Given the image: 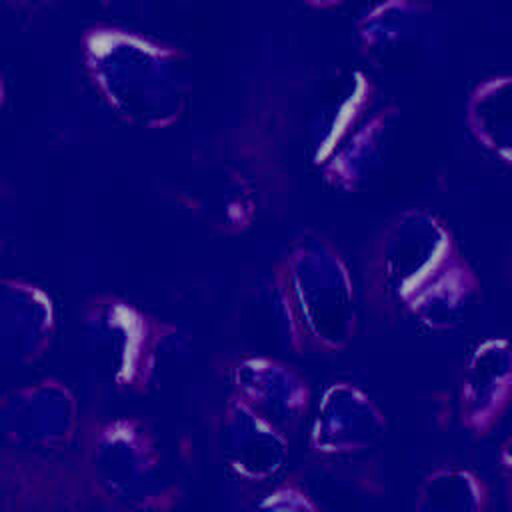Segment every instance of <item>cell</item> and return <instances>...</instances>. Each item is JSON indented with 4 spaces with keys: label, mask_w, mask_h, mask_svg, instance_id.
Segmentation results:
<instances>
[{
    "label": "cell",
    "mask_w": 512,
    "mask_h": 512,
    "mask_svg": "<svg viewBox=\"0 0 512 512\" xmlns=\"http://www.w3.org/2000/svg\"><path fill=\"white\" fill-rule=\"evenodd\" d=\"M362 48L382 68L418 62L432 38V10L416 2H386L358 24Z\"/></svg>",
    "instance_id": "30bf717a"
},
{
    "label": "cell",
    "mask_w": 512,
    "mask_h": 512,
    "mask_svg": "<svg viewBox=\"0 0 512 512\" xmlns=\"http://www.w3.org/2000/svg\"><path fill=\"white\" fill-rule=\"evenodd\" d=\"M498 470L504 480L506 496H512V428L510 432L502 438L500 448H498Z\"/></svg>",
    "instance_id": "ac0fdd59"
},
{
    "label": "cell",
    "mask_w": 512,
    "mask_h": 512,
    "mask_svg": "<svg viewBox=\"0 0 512 512\" xmlns=\"http://www.w3.org/2000/svg\"><path fill=\"white\" fill-rule=\"evenodd\" d=\"M466 120L474 138L512 166V72L486 76L472 88Z\"/></svg>",
    "instance_id": "9a60e30c"
},
{
    "label": "cell",
    "mask_w": 512,
    "mask_h": 512,
    "mask_svg": "<svg viewBox=\"0 0 512 512\" xmlns=\"http://www.w3.org/2000/svg\"><path fill=\"white\" fill-rule=\"evenodd\" d=\"M224 456L240 480L266 484L284 470L288 436L232 394L224 410Z\"/></svg>",
    "instance_id": "9c48e42d"
},
{
    "label": "cell",
    "mask_w": 512,
    "mask_h": 512,
    "mask_svg": "<svg viewBox=\"0 0 512 512\" xmlns=\"http://www.w3.org/2000/svg\"><path fill=\"white\" fill-rule=\"evenodd\" d=\"M372 94L370 82L360 72H350L336 80L310 124V146L316 162L324 164L372 114Z\"/></svg>",
    "instance_id": "4fadbf2b"
},
{
    "label": "cell",
    "mask_w": 512,
    "mask_h": 512,
    "mask_svg": "<svg viewBox=\"0 0 512 512\" xmlns=\"http://www.w3.org/2000/svg\"><path fill=\"white\" fill-rule=\"evenodd\" d=\"M82 458L94 504L110 512H172L184 498L164 468L152 430L140 420L100 424Z\"/></svg>",
    "instance_id": "7a4b0ae2"
},
{
    "label": "cell",
    "mask_w": 512,
    "mask_h": 512,
    "mask_svg": "<svg viewBox=\"0 0 512 512\" xmlns=\"http://www.w3.org/2000/svg\"><path fill=\"white\" fill-rule=\"evenodd\" d=\"M482 284L470 262L454 252L406 302L404 312L424 328L444 332L460 326L474 310Z\"/></svg>",
    "instance_id": "8fae6325"
},
{
    "label": "cell",
    "mask_w": 512,
    "mask_h": 512,
    "mask_svg": "<svg viewBox=\"0 0 512 512\" xmlns=\"http://www.w3.org/2000/svg\"><path fill=\"white\" fill-rule=\"evenodd\" d=\"M458 252L448 228L432 214L410 210L386 232L376 262L378 296L404 310L408 298Z\"/></svg>",
    "instance_id": "5b68a950"
},
{
    "label": "cell",
    "mask_w": 512,
    "mask_h": 512,
    "mask_svg": "<svg viewBox=\"0 0 512 512\" xmlns=\"http://www.w3.org/2000/svg\"><path fill=\"white\" fill-rule=\"evenodd\" d=\"M234 396L286 436L294 432L310 410L308 380L290 364L276 358H246L232 374Z\"/></svg>",
    "instance_id": "ba28073f"
},
{
    "label": "cell",
    "mask_w": 512,
    "mask_h": 512,
    "mask_svg": "<svg viewBox=\"0 0 512 512\" xmlns=\"http://www.w3.org/2000/svg\"><path fill=\"white\" fill-rule=\"evenodd\" d=\"M0 512H86L96 508L84 458H74L78 416L24 412L2 418Z\"/></svg>",
    "instance_id": "6da1fadb"
},
{
    "label": "cell",
    "mask_w": 512,
    "mask_h": 512,
    "mask_svg": "<svg viewBox=\"0 0 512 512\" xmlns=\"http://www.w3.org/2000/svg\"><path fill=\"white\" fill-rule=\"evenodd\" d=\"M306 340L326 352L344 350L356 334V298L340 256L322 240H306L290 258L286 278Z\"/></svg>",
    "instance_id": "3957f363"
},
{
    "label": "cell",
    "mask_w": 512,
    "mask_h": 512,
    "mask_svg": "<svg viewBox=\"0 0 512 512\" xmlns=\"http://www.w3.org/2000/svg\"><path fill=\"white\" fill-rule=\"evenodd\" d=\"M512 406V340L486 338L472 350L458 388L460 426L476 440L488 438Z\"/></svg>",
    "instance_id": "52a82bcc"
},
{
    "label": "cell",
    "mask_w": 512,
    "mask_h": 512,
    "mask_svg": "<svg viewBox=\"0 0 512 512\" xmlns=\"http://www.w3.org/2000/svg\"><path fill=\"white\" fill-rule=\"evenodd\" d=\"M54 336V312L48 296L22 282H6L0 306L2 356L8 362H36Z\"/></svg>",
    "instance_id": "7c38bea8"
},
{
    "label": "cell",
    "mask_w": 512,
    "mask_h": 512,
    "mask_svg": "<svg viewBox=\"0 0 512 512\" xmlns=\"http://www.w3.org/2000/svg\"><path fill=\"white\" fill-rule=\"evenodd\" d=\"M494 492L476 470L444 464L428 470L414 496L412 512H492Z\"/></svg>",
    "instance_id": "5bb4252c"
},
{
    "label": "cell",
    "mask_w": 512,
    "mask_h": 512,
    "mask_svg": "<svg viewBox=\"0 0 512 512\" xmlns=\"http://www.w3.org/2000/svg\"><path fill=\"white\" fill-rule=\"evenodd\" d=\"M394 118V108L372 110L324 162L326 178L340 188H354L364 182L382 158Z\"/></svg>",
    "instance_id": "2e32d148"
},
{
    "label": "cell",
    "mask_w": 512,
    "mask_h": 512,
    "mask_svg": "<svg viewBox=\"0 0 512 512\" xmlns=\"http://www.w3.org/2000/svg\"><path fill=\"white\" fill-rule=\"evenodd\" d=\"M386 432L378 404L352 382L330 384L312 418L308 448L322 458H350L368 452Z\"/></svg>",
    "instance_id": "8992f818"
},
{
    "label": "cell",
    "mask_w": 512,
    "mask_h": 512,
    "mask_svg": "<svg viewBox=\"0 0 512 512\" xmlns=\"http://www.w3.org/2000/svg\"><path fill=\"white\" fill-rule=\"evenodd\" d=\"M498 512H512V496H506V500Z\"/></svg>",
    "instance_id": "d6986e66"
},
{
    "label": "cell",
    "mask_w": 512,
    "mask_h": 512,
    "mask_svg": "<svg viewBox=\"0 0 512 512\" xmlns=\"http://www.w3.org/2000/svg\"><path fill=\"white\" fill-rule=\"evenodd\" d=\"M246 512H322L316 498L298 476H284L258 496Z\"/></svg>",
    "instance_id": "e0dca14e"
},
{
    "label": "cell",
    "mask_w": 512,
    "mask_h": 512,
    "mask_svg": "<svg viewBox=\"0 0 512 512\" xmlns=\"http://www.w3.org/2000/svg\"><path fill=\"white\" fill-rule=\"evenodd\" d=\"M88 346L114 388L146 392L158 356L172 328L138 308L116 300L92 302L84 316Z\"/></svg>",
    "instance_id": "277c9868"
}]
</instances>
